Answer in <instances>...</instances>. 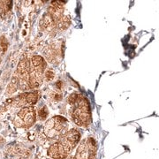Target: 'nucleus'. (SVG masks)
Masks as SVG:
<instances>
[{"mask_svg": "<svg viewBox=\"0 0 159 159\" xmlns=\"http://www.w3.org/2000/svg\"><path fill=\"white\" fill-rule=\"evenodd\" d=\"M80 134L77 129L67 131L48 149V156L52 159H66L77 146Z\"/></svg>", "mask_w": 159, "mask_h": 159, "instance_id": "obj_1", "label": "nucleus"}, {"mask_svg": "<svg viewBox=\"0 0 159 159\" xmlns=\"http://www.w3.org/2000/svg\"><path fill=\"white\" fill-rule=\"evenodd\" d=\"M69 103L71 104V117L74 122L79 126H88L91 122V111L88 99L82 95L73 94L69 97Z\"/></svg>", "mask_w": 159, "mask_h": 159, "instance_id": "obj_2", "label": "nucleus"}, {"mask_svg": "<svg viewBox=\"0 0 159 159\" xmlns=\"http://www.w3.org/2000/svg\"><path fill=\"white\" fill-rule=\"evenodd\" d=\"M45 60L41 56H34L29 62V84L30 89H37L43 84L44 79Z\"/></svg>", "mask_w": 159, "mask_h": 159, "instance_id": "obj_3", "label": "nucleus"}, {"mask_svg": "<svg viewBox=\"0 0 159 159\" xmlns=\"http://www.w3.org/2000/svg\"><path fill=\"white\" fill-rule=\"evenodd\" d=\"M68 128L67 119L61 116H55L51 118L44 125V134L48 138L51 139H59L62 137Z\"/></svg>", "mask_w": 159, "mask_h": 159, "instance_id": "obj_4", "label": "nucleus"}, {"mask_svg": "<svg viewBox=\"0 0 159 159\" xmlns=\"http://www.w3.org/2000/svg\"><path fill=\"white\" fill-rule=\"evenodd\" d=\"M36 119L35 110L32 106H26L18 111L13 120L14 125L20 128H29L34 125Z\"/></svg>", "mask_w": 159, "mask_h": 159, "instance_id": "obj_5", "label": "nucleus"}, {"mask_svg": "<svg viewBox=\"0 0 159 159\" xmlns=\"http://www.w3.org/2000/svg\"><path fill=\"white\" fill-rule=\"evenodd\" d=\"M97 145L93 138H87L80 142L77 148L75 159H96Z\"/></svg>", "mask_w": 159, "mask_h": 159, "instance_id": "obj_6", "label": "nucleus"}, {"mask_svg": "<svg viewBox=\"0 0 159 159\" xmlns=\"http://www.w3.org/2000/svg\"><path fill=\"white\" fill-rule=\"evenodd\" d=\"M38 100V94L35 92H28V93H23L19 95L16 97L9 99L6 101V103L8 105H13L16 107H26L30 106L31 104H34Z\"/></svg>", "mask_w": 159, "mask_h": 159, "instance_id": "obj_7", "label": "nucleus"}, {"mask_svg": "<svg viewBox=\"0 0 159 159\" xmlns=\"http://www.w3.org/2000/svg\"><path fill=\"white\" fill-rule=\"evenodd\" d=\"M11 1H0V16L6 15L11 10Z\"/></svg>", "mask_w": 159, "mask_h": 159, "instance_id": "obj_8", "label": "nucleus"}, {"mask_svg": "<svg viewBox=\"0 0 159 159\" xmlns=\"http://www.w3.org/2000/svg\"><path fill=\"white\" fill-rule=\"evenodd\" d=\"M18 89V80L16 77H14L13 79L11 80V83L9 84L8 88H7V90H6V93H8L9 95H11L13 94L16 89Z\"/></svg>", "mask_w": 159, "mask_h": 159, "instance_id": "obj_9", "label": "nucleus"}, {"mask_svg": "<svg viewBox=\"0 0 159 159\" xmlns=\"http://www.w3.org/2000/svg\"><path fill=\"white\" fill-rule=\"evenodd\" d=\"M48 116V111H47V108L46 107H43V109L42 108L39 111V117L41 119H46V117Z\"/></svg>", "mask_w": 159, "mask_h": 159, "instance_id": "obj_10", "label": "nucleus"}, {"mask_svg": "<svg viewBox=\"0 0 159 159\" xmlns=\"http://www.w3.org/2000/svg\"><path fill=\"white\" fill-rule=\"evenodd\" d=\"M44 77L48 80H51L54 78V73L51 70H48V71H46V73L44 74Z\"/></svg>", "mask_w": 159, "mask_h": 159, "instance_id": "obj_11", "label": "nucleus"}, {"mask_svg": "<svg viewBox=\"0 0 159 159\" xmlns=\"http://www.w3.org/2000/svg\"><path fill=\"white\" fill-rule=\"evenodd\" d=\"M6 50V46L3 43H1L0 42V63L2 61V57H3V55H4V53H5V51Z\"/></svg>", "mask_w": 159, "mask_h": 159, "instance_id": "obj_12", "label": "nucleus"}, {"mask_svg": "<svg viewBox=\"0 0 159 159\" xmlns=\"http://www.w3.org/2000/svg\"><path fill=\"white\" fill-rule=\"evenodd\" d=\"M68 159H75V157H72V156H70V157H68Z\"/></svg>", "mask_w": 159, "mask_h": 159, "instance_id": "obj_13", "label": "nucleus"}]
</instances>
